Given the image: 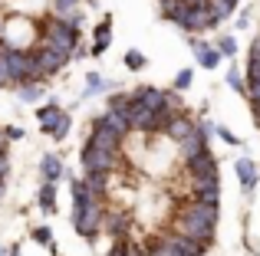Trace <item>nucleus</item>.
<instances>
[{"mask_svg":"<svg viewBox=\"0 0 260 256\" xmlns=\"http://www.w3.org/2000/svg\"><path fill=\"white\" fill-rule=\"evenodd\" d=\"M7 66H10V76L17 86L23 82H43L40 76V66H37V53L33 50H17V46H7Z\"/></svg>","mask_w":260,"mask_h":256,"instance_id":"nucleus-1","label":"nucleus"},{"mask_svg":"<svg viewBox=\"0 0 260 256\" xmlns=\"http://www.w3.org/2000/svg\"><path fill=\"white\" fill-rule=\"evenodd\" d=\"M43 39L46 43H53V46H59V50H76L79 46V30L76 26H70L63 17H50L43 23Z\"/></svg>","mask_w":260,"mask_h":256,"instance_id":"nucleus-2","label":"nucleus"},{"mask_svg":"<svg viewBox=\"0 0 260 256\" xmlns=\"http://www.w3.org/2000/svg\"><path fill=\"white\" fill-rule=\"evenodd\" d=\"M172 230L184 233L188 240H194V243H201L204 250H208L211 243H214V224H208V220H198V217H178L172 220Z\"/></svg>","mask_w":260,"mask_h":256,"instance_id":"nucleus-3","label":"nucleus"},{"mask_svg":"<svg viewBox=\"0 0 260 256\" xmlns=\"http://www.w3.org/2000/svg\"><path fill=\"white\" fill-rule=\"evenodd\" d=\"M33 53H37V66H40V76H43V79H46V76H56V72L73 59L70 50H59V46L46 43V39H43V43H40Z\"/></svg>","mask_w":260,"mask_h":256,"instance_id":"nucleus-4","label":"nucleus"},{"mask_svg":"<svg viewBox=\"0 0 260 256\" xmlns=\"http://www.w3.org/2000/svg\"><path fill=\"white\" fill-rule=\"evenodd\" d=\"M106 200H95V204H89L83 214H79L76 220H73V227H76V233L79 237H86V240H92L99 230H106Z\"/></svg>","mask_w":260,"mask_h":256,"instance_id":"nucleus-5","label":"nucleus"},{"mask_svg":"<svg viewBox=\"0 0 260 256\" xmlns=\"http://www.w3.org/2000/svg\"><path fill=\"white\" fill-rule=\"evenodd\" d=\"M178 26H181L184 33H204V30H211V26H217V20H214V13H211V4L208 7H191L188 13H184L181 20H178Z\"/></svg>","mask_w":260,"mask_h":256,"instance_id":"nucleus-6","label":"nucleus"},{"mask_svg":"<svg viewBox=\"0 0 260 256\" xmlns=\"http://www.w3.org/2000/svg\"><path fill=\"white\" fill-rule=\"evenodd\" d=\"M122 141H125V138H122L119 132H112L106 122H99V118H95L92 128H89V141H86V145L89 148H102V151H119Z\"/></svg>","mask_w":260,"mask_h":256,"instance_id":"nucleus-7","label":"nucleus"},{"mask_svg":"<svg viewBox=\"0 0 260 256\" xmlns=\"http://www.w3.org/2000/svg\"><path fill=\"white\" fill-rule=\"evenodd\" d=\"M79 161H83V171H112L115 161H119V151H102V148H83L79 151Z\"/></svg>","mask_w":260,"mask_h":256,"instance_id":"nucleus-8","label":"nucleus"},{"mask_svg":"<svg viewBox=\"0 0 260 256\" xmlns=\"http://www.w3.org/2000/svg\"><path fill=\"white\" fill-rule=\"evenodd\" d=\"M208 138H211V122H194L191 135L184 141H178V148H181L184 158H194V154L208 151Z\"/></svg>","mask_w":260,"mask_h":256,"instance_id":"nucleus-9","label":"nucleus"},{"mask_svg":"<svg viewBox=\"0 0 260 256\" xmlns=\"http://www.w3.org/2000/svg\"><path fill=\"white\" fill-rule=\"evenodd\" d=\"M191 53H194V59H198V66L201 69H217L221 66V59H224V53L217 50V46H211V43H204V39H191Z\"/></svg>","mask_w":260,"mask_h":256,"instance_id":"nucleus-10","label":"nucleus"},{"mask_svg":"<svg viewBox=\"0 0 260 256\" xmlns=\"http://www.w3.org/2000/svg\"><path fill=\"white\" fill-rule=\"evenodd\" d=\"M178 214L181 217H198L217 227V204H201V200H178Z\"/></svg>","mask_w":260,"mask_h":256,"instance_id":"nucleus-11","label":"nucleus"},{"mask_svg":"<svg viewBox=\"0 0 260 256\" xmlns=\"http://www.w3.org/2000/svg\"><path fill=\"white\" fill-rule=\"evenodd\" d=\"M106 233L109 240H128L132 233V217L125 210H109L106 214Z\"/></svg>","mask_w":260,"mask_h":256,"instance_id":"nucleus-12","label":"nucleus"},{"mask_svg":"<svg viewBox=\"0 0 260 256\" xmlns=\"http://www.w3.org/2000/svg\"><path fill=\"white\" fill-rule=\"evenodd\" d=\"M217 171V158H214V151H201V154H194V158H184V174L188 178H198V174H214Z\"/></svg>","mask_w":260,"mask_h":256,"instance_id":"nucleus-13","label":"nucleus"},{"mask_svg":"<svg viewBox=\"0 0 260 256\" xmlns=\"http://www.w3.org/2000/svg\"><path fill=\"white\" fill-rule=\"evenodd\" d=\"M191 128H194V118H191L188 112H175V115L168 118V125H165V135L172 141H184L191 135Z\"/></svg>","mask_w":260,"mask_h":256,"instance_id":"nucleus-14","label":"nucleus"},{"mask_svg":"<svg viewBox=\"0 0 260 256\" xmlns=\"http://www.w3.org/2000/svg\"><path fill=\"white\" fill-rule=\"evenodd\" d=\"M234 174H237V181H241L244 191H254V187H257L260 171H257V164H254L250 158H237V161H234Z\"/></svg>","mask_w":260,"mask_h":256,"instance_id":"nucleus-15","label":"nucleus"},{"mask_svg":"<svg viewBox=\"0 0 260 256\" xmlns=\"http://www.w3.org/2000/svg\"><path fill=\"white\" fill-rule=\"evenodd\" d=\"M99 122H106L112 132H119L122 138H128V132H132V122H128V115H122V112H112V109H106L99 115Z\"/></svg>","mask_w":260,"mask_h":256,"instance_id":"nucleus-16","label":"nucleus"},{"mask_svg":"<svg viewBox=\"0 0 260 256\" xmlns=\"http://www.w3.org/2000/svg\"><path fill=\"white\" fill-rule=\"evenodd\" d=\"M40 174H43V181H53V184H56V181L66 174V167H63V161H59L56 154H46V158L40 161Z\"/></svg>","mask_w":260,"mask_h":256,"instance_id":"nucleus-17","label":"nucleus"},{"mask_svg":"<svg viewBox=\"0 0 260 256\" xmlns=\"http://www.w3.org/2000/svg\"><path fill=\"white\" fill-rule=\"evenodd\" d=\"M83 181L89 184V191H92L95 197H106V194H109V174L106 171H86Z\"/></svg>","mask_w":260,"mask_h":256,"instance_id":"nucleus-18","label":"nucleus"},{"mask_svg":"<svg viewBox=\"0 0 260 256\" xmlns=\"http://www.w3.org/2000/svg\"><path fill=\"white\" fill-rule=\"evenodd\" d=\"M112 43V23H109V20H102L99 26H95V43H92V56H102V53H106V46Z\"/></svg>","mask_w":260,"mask_h":256,"instance_id":"nucleus-19","label":"nucleus"},{"mask_svg":"<svg viewBox=\"0 0 260 256\" xmlns=\"http://www.w3.org/2000/svg\"><path fill=\"white\" fill-rule=\"evenodd\" d=\"M247 99L260 102V63H247Z\"/></svg>","mask_w":260,"mask_h":256,"instance_id":"nucleus-20","label":"nucleus"},{"mask_svg":"<svg viewBox=\"0 0 260 256\" xmlns=\"http://www.w3.org/2000/svg\"><path fill=\"white\" fill-rule=\"evenodd\" d=\"M188 184H191V194L194 191H214V187H221V178H217V171L214 174H198V178H188Z\"/></svg>","mask_w":260,"mask_h":256,"instance_id":"nucleus-21","label":"nucleus"},{"mask_svg":"<svg viewBox=\"0 0 260 256\" xmlns=\"http://www.w3.org/2000/svg\"><path fill=\"white\" fill-rule=\"evenodd\" d=\"M40 96H43V82H40V79H37V82H23V86H17V99H20V102H26V105L37 102Z\"/></svg>","mask_w":260,"mask_h":256,"instance_id":"nucleus-22","label":"nucleus"},{"mask_svg":"<svg viewBox=\"0 0 260 256\" xmlns=\"http://www.w3.org/2000/svg\"><path fill=\"white\" fill-rule=\"evenodd\" d=\"M40 207H43L46 214L56 210V184H53V181H43V187H40Z\"/></svg>","mask_w":260,"mask_h":256,"instance_id":"nucleus-23","label":"nucleus"},{"mask_svg":"<svg viewBox=\"0 0 260 256\" xmlns=\"http://www.w3.org/2000/svg\"><path fill=\"white\" fill-rule=\"evenodd\" d=\"M109 89H115V86H112V82H106L102 76H95V72H89V76H86V92H83V99L95 96V92H109Z\"/></svg>","mask_w":260,"mask_h":256,"instance_id":"nucleus-24","label":"nucleus"},{"mask_svg":"<svg viewBox=\"0 0 260 256\" xmlns=\"http://www.w3.org/2000/svg\"><path fill=\"white\" fill-rule=\"evenodd\" d=\"M70 128H73L70 115H66V112H59V115H56V122H53V132H50V138H53V141H63L66 135H70Z\"/></svg>","mask_w":260,"mask_h":256,"instance_id":"nucleus-25","label":"nucleus"},{"mask_svg":"<svg viewBox=\"0 0 260 256\" xmlns=\"http://www.w3.org/2000/svg\"><path fill=\"white\" fill-rule=\"evenodd\" d=\"M237 4H231V0H211V13H214V20L221 23V20H228L231 13H234Z\"/></svg>","mask_w":260,"mask_h":256,"instance_id":"nucleus-26","label":"nucleus"},{"mask_svg":"<svg viewBox=\"0 0 260 256\" xmlns=\"http://www.w3.org/2000/svg\"><path fill=\"white\" fill-rule=\"evenodd\" d=\"M228 86L234 92H247V76H241L237 69H228Z\"/></svg>","mask_w":260,"mask_h":256,"instance_id":"nucleus-27","label":"nucleus"},{"mask_svg":"<svg viewBox=\"0 0 260 256\" xmlns=\"http://www.w3.org/2000/svg\"><path fill=\"white\" fill-rule=\"evenodd\" d=\"M191 200H201V204H217V200H221V187H214V191H194V194H191Z\"/></svg>","mask_w":260,"mask_h":256,"instance_id":"nucleus-28","label":"nucleus"},{"mask_svg":"<svg viewBox=\"0 0 260 256\" xmlns=\"http://www.w3.org/2000/svg\"><path fill=\"white\" fill-rule=\"evenodd\" d=\"M191 82H194V69H181V72L175 76V89H178V92H184Z\"/></svg>","mask_w":260,"mask_h":256,"instance_id":"nucleus-29","label":"nucleus"},{"mask_svg":"<svg viewBox=\"0 0 260 256\" xmlns=\"http://www.w3.org/2000/svg\"><path fill=\"white\" fill-rule=\"evenodd\" d=\"M128 250H132V243H128V240H112V246H109L106 256H128Z\"/></svg>","mask_w":260,"mask_h":256,"instance_id":"nucleus-30","label":"nucleus"},{"mask_svg":"<svg viewBox=\"0 0 260 256\" xmlns=\"http://www.w3.org/2000/svg\"><path fill=\"white\" fill-rule=\"evenodd\" d=\"M217 50H221L224 56H234V53H237V39L234 36H221V39H217Z\"/></svg>","mask_w":260,"mask_h":256,"instance_id":"nucleus-31","label":"nucleus"},{"mask_svg":"<svg viewBox=\"0 0 260 256\" xmlns=\"http://www.w3.org/2000/svg\"><path fill=\"white\" fill-rule=\"evenodd\" d=\"M125 66L128 69H142V66H145V56H142L139 50H128L125 53Z\"/></svg>","mask_w":260,"mask_h":256,"instance_id":"nucleus-32","label":"nucleus"},{"mask_svg":"<svg viewBox=\"0 0 260 256\" xmlns=\"http://www.w3.org/2000/svg\"><path fill=\"white\" fill-rule=\"evenodd\" d=\"M56 112H63V109H59L56 99H53V102H46V105H43V109H37V118H40V122H46V118H53Z\"/></svg>","mask_w":260,"mask_h":256,"instance_id":"nucleus-33","label":"nucleus"},{"mask_svg":"<svg viewBox=\"0 0 260 256\" xmlns=\"http://www.w3.org/2000/svg\"><path fill=\"white\" fill-rule=\"evenodd\" d=\"M79 7V0H53V13H73Z\"/></svg>","mask_w":260,"mask_h":256,"instance_id":"nucleus-34","label":"nucleus"},{"mask_svg":"<svg viewBox=\"0 0 260 256\" xmlns=\"http://www.w3.org/2000/svg\"><path fill=\"white\" fill-rule=\"evenodd\" d=\"M33 240H37V243H43V246H50V240H53L50 227H37V230H33Z\"/></svg>","mask_w":260,"mask_h":256,"instance_id":"nucleus-35","label":"nucleus"},{"mask_svg":"<svg viewBox=\"0 0 260 256\" xmlns=\"http://www.w3.org/2000/svg\"><path fill=\"white\" fill-rule=\"evenodd\" d=\"M247 63H260V36L250 43V50H247Z\"/></svg>","mask_w":260,"mask_h":256,"instance_id":"nucleus-36","label":"nucleus"},{"mask_svg":"<svg viewBox=\"0 0 260 256\" xmlns=\"http://www.w3.org/2000/svg\"><path fill=\"white\" fill-rule=\"evenodd\" d=\"M214 132H217V135H221V138H224V141H228V145H237V135H231V132H228V128H221V125H217V128H214Z\"/></svg>","mask_w":260,"mask_h":256,"instance_id":"nucleus-37","label":"nucleus"},{"mask_svg":"<svg viewBox=\"0 0 260 256\" xmlns=\"http://www.w3.org/2000/svg\"><path fill=\"white\" fill-rule=\"evenodd\" d=\"M7 135H10V141H17V138H23V128L10 125V128H7Z\"/></svg>","mask_w":260,"mask_h":256,"instance_id":"nucleus-38","label":"nucleus"},{"mask_svg":"<svg viewBox=\"0 0 260 256\" xmlns=\"http://www.w3.org/2000/svg\"><path fill=\"white\" fill-rule=\"evenodd\" d=\"M7 171H10V161H7V151H4V154H0V178H4Z\"/></svg>","mask_w":260,"mask_h":256,"instance_id":"nucleus-39","label":"nucleus"},{"mask_svg":"<svg viewBox=\"0 0 260 256\" xmlns=\"http://www.w3.org/2000/svg\"><path fill=\"white\" fill-rule=\"evenodd\" d=\"M7 141H10V135H7V128H0V154L7 151Z\"/></svg>","mask_w":260,"mask_h":256,"instance_id":"nucleus-40","label":"nucleus"},{"mask_svg":"<svg viewBox=\"0 0 260 256\" xmlns=\"http://www.w3.org/2000/svg\"><path fill=\"white\" fill-rule=\"evenodd\" d=\"M128 256H148V246H132Z\"/></svg>","mask_w":260,"mask_h":256,"instance_id":"nucleus-41","label":"nucleus"},{"mask_svg":"<svg viewBox=\"0 0 260 256\" xmlns=\"http://www.w3.org/2000/svg\"><path fill=\"white\" fill-rule=\"evenodd\" d=\"M4 59H7V43L0 39V63H4Z\"/></svg>","mask_w":260,"mask_h":256,"instance_id":"nucleus-42","label":"nucleus"},{"mask_svg":"<svg viewBox=\"0 0 260 256\" xmlns=\"http://www.w3.org/2000/svg\"><path fill=\"white\" fill-rule=\"evenodd\" d=\"M188 4H191V7H208L211 0H188Z\"/></svg>","mask_w":260,"mask_h":256,"instance_id":"nucleus-43","label":"nucleus"},{"mask_svg":"<svg viewBox=\"0 0 260 256\" xmlns=\"http://www.w3.org/2000/svg\"><path fill=\"white\" fill-rule=\"evenodd\" d=\"M4 36H7V20L0 17V39H4Z\"/></svg>","mask_w":260,"mask_h":256,"instance_id":"nucleus-44","label":"nucleus"},{"mask_svg":"<svg viewBox=\"0 0 260 256\" xmlns=\"http://www.w3.org/2000/svg\"><path fill=\"white\" fill-rule=\"evenodd\" d=\"M4 194H7V187H4V178H0V200H4Z\"/></svg>","mask_w":260,"mask_h":256,"instance_id":"nucleus-45","label":"nucleus"},{"mask_svg":"<svg viewBox=\"0 0 260 256\" xmlns=\"http://www.w3.org/2000/svg\"><path fill=\"white\" fill-rule=\"evenodd\" d=\"M0 256H10V250H7V246H0Z\"/></svg>","mask_w":260,"mask_h":256,"instance_id":"nucleus-46","label":"nucleus"},{"mask_svg":"<svg viewBox=\"0 0 260 256\" xmlns=\"http://www.w3.org/2000/svg\"><path fill=\"white\" fill-rule=\"evenodd\" d=\"M231 4H237V0H231Z\"/></svg>","mask_w":260,"mask_h":256,"instance_id":"nucleus-47","label":"nucleus"}]
</instances>
